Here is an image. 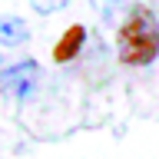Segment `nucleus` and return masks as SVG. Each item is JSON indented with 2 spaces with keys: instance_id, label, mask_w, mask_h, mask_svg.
<instances>
[{
  "instance_id": "f257e3e1",
  "label": "nucleus",
  "mask_w": 159,
  "mask_h": 159,
  "mask_svg": "<svg viewBox=\"0 0 159 159\" xmlns=\"http://www.w3.org/2000/svg\"><path fill=\"white\" fill-rule=\"evenodd\" d=\"M116 53L126 66H149L159 57V20L146 3H136L116 23Z\"/></svg>"
},
{
  "instance_id": "f03ea898",
  "label": "nucleus",
  "mask_w": 159,
  "mask_h": 159,
  "mask_svg": "<svg viewBox=\"0 0 159 159\" xmlns=\"http://www.w3.org/2000/svg\"><path fill=\"white\" fill-rule=\"evenodd\" d=\"M37 86H40L37 60H17V63H10V66L0 70V89H3L10 99H17V103L30 99L37 93Z\"/></svg>"
},
{
  "instance_id": "7ed1b4c3",
  "label": "nucleus",
  "mask_w": 159,
  "mask_h": 159,
  "mask_svg": "<svg viewBox=\"0 0 159 159\" xmlns=\"http://www.w3.org/2000/svg\"><path fill=\"white\" fill-rule=\"evenodd\" d=\"M83 47H86V27L83 23H70L60 33V40L53 43V60L57 63H73L83 53Z\"/></svg>"
},
{
  "instance_id": "20e7f679",
  "label": "nucleus",
  "mask_w": 159,
  "mask_h": 159,
  "mask_svg": "<svg viewBox=\"0 0 159 159\" xmlns=\"http://www.w3.org/2000/svg\"><path fill=\"white\" fill-rule=\"evenodd\" d=\"M27 40H30V30L23 20L13 13H0V43L3 47H23Z\"/></svg>"
},
{
  "instance_id": "39448f33",
  "label": "nucleus",
  "mask_w": 159,
  "mask_h": 159,
  "mask_svg": "<svg viewBox=\"0 0 159 159\" xmlns=\"http://www.w3.org/2000/svg\"><path fill=\"white\" fill-rule=\"evenodd\" d=\"M89 3H93V10L99 13V20H103V23H119V20H123V13L129 10L126 0H89Z\"/></svg>"
},
{
  "instance_id": "423d86ee",
  "label": "nucleus",
  "mask_w": 159,
  "mask_h": 159,
  "mask_svg": "<svg viewBox=\"0 0 159 159\" xmlns=\"http://www.w3.org/2000/svg\"><path fill=\"white\" fill-rule=\"evenodd\" d=\"M30 7H33V13H40V17H50V13L66 10L70 0H30Z\"/></svg>"
}]
</instances>
